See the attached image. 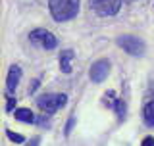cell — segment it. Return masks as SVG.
<instances>
[{
	"mask_svg": "<svg viewBox=\"0 0 154 146\" xmlns=\"http://www.w3.org/2000/svg\"><path fill=\"white\" fill-rule=\"evenodd\" d=\"M66 102H67V94H42L38 96L37 104L45 114H52V111L64 108Z\"/></svg>",
	"mask_w": 154,
	"mask_h": 146,
	"instance_id": "cell-4",
	"label": "cell"
},
{
	"mask_svg": "<svg viewBox=\"0 0 154 146\" xmlns=\"http://www.w3.org/2000/svg\"><path fill=\"white\" fill-rule=\"evenodd\" d=\"M73 123H75V117H73V115H71L69 123H67V127H66V135H69V133H71V127H73Z\"/></svg>",
	"mask_w": 154,
	"mask_h": 146,
	"instance_id": "cell-14",
	"label": "cell"
},
{
	"mask_svg": "<svg viewBox=\"0 0 154 146\" xmlns=\"http://www.w3.org/2000/svg\"><path fill=\"white\" fill-rule=\"evenodd\" d=\"M108 73H110V62L108 60H98L91 65L89 75H91V81L93 83H102L106 77H108Z\"/></svg>",
	"mask_w": 154,
	"mask_h": 146,
	"instance_id": "cell-6",
	"label": "cell"
},
{
	"mask_svg": "<svg viewBox=\"0 0 154 146\" xmlns=\"http://www.w3.org/2000/svg\"><path fill=\"white\" fill-rule=\"evenodd\" d=\"M6 135H8V138L10 140H12V142H17V144H21V142H25V138H23L21 137V135H16V133H14V131H6Z\"/></svg>",
	"mask_w": 154,
	"mask_h": 146,
	"instance_id": "cell-12",
	"label": "cell"
},
{
	"mask_svg": "<svg viewBox=\"0 0 154 146\" xmlns=\"http://www.w3.org/2000/svg\"><path fill=\"white\" fill-rule=\"evenodd\" d=\"M114 110H116V114H118L119 119H125L127 106H125V100H123V98H116V102H114Z\"/></svg>",
	"mask_w": 154,
	"mask_h": 146,
	"instance_id": "cell-11",
	"label": "cell"
},
{
	"mask_svg": "<svg viewBox=\"0 0 154 146\" xmlns=\"http://www.w3.org/2000/svg\"><path fill=\"white\" fill-rule=\"evenodd\" d=\"M14 115H16L17 121H23V123H35V121H37L35 114H33L29 108H19V110L14 111Z\"/></svg>",
	"mask_w": 154,
	"mask_h": 146,
	"instance_id": "cell-8",
	"label": "cell"
},
{
	"mask_svg": "<svg viewBox=\"0 0 154 146\" xmlns=\"http://www.w3.org/2000/svg\"><path fill=\"white\" fill-rule=\"evenodd\" d=\"M122 2L123 0H89V6L94 14L102 17H110L122 10Z\"/></svg>",
	"mask_w": 154,
	"mask_h": 146,
	"instance_id": "cell-3",
	"label": "cell"
},
{
	"mask_svg": "<svg viewBox=\"0 0 154 146\" xmlns=\"http://www.w3.org/2000/svg\"><path fill=\"white\" fill-rule=\"evenodd\" d=\"M123 2H137V0H123Z\"/></svg>",
	"mask_w": 154,
	"mask_h": 146,
	"instance_id": "cell-17",
	"label": "cell"
},
{
	"mask_svg": "<svg viewBox=\"0 0 154 146\" xmlns=\"http://www.w3.org/2000/svg\"><path fill=\"white\" fill-rule=\"evenodd\" d=\"M143 146H154V138H152V137L144 138V140H143Z\"/></svg>",
	"mask_w": 154,
	"mask_h": 146,
	"instance_id": "cell-16",
	"label": "cell"
},
{
	"mask_svg": "<svg viewBox=\"0 0 154 146\" xmlns=\"http://www.w3.org/2000/svg\"><path fill=\"white\" fill-rule=\"evenodd\" d=\"M19 79H21V67L19 65H12L8 71V77H6V90L8 92H14L16 87L19 85Z\"/></svg>",
	"mask_w": 154,
	"mask_h": 146,
	"instance_id": "cell-7",
	"label": "cell"
},
{
	"mask_svg": "<svg viewBox=\"0 0 154 146\" xmlns=\"http://www.w3.org/2000/svg\"><path fill=\"white\" fill-rule=\"evenodd\" d=\"M29 41L33 44L45 48V50H52V48L58 46V38L50 31H46V29H35V31H31L29 33Z\"/></svg>",
	"mask_w": 154,
	"mask_h": 146,
	"instance_id": "cell-5",
	"label": "cell"
},
{
	"mask_svg": "<svg viewBox=\"0 0 154 146\" xmlns=\"http://www.w3.org/2000/svg\"><path fill=\"white\" fill-rule=\"evenodd\" d=\"M71 60H73V50H64L60 54V67L64 73H71Z\"/></svg>",
	"mask_w": 154,
	"mask_h": 146,
	"instance_id": "cell-9",
	"label": "cell"
},
{
	"mask_svg": "<svg viewBox=\"0 0 154 146\" xmlns=\"http://www.w3.org/2000/svg\"><path fill=\"white\" fill-rule=\"evenodd\" d=\"M16 102H17L16 98H12V96H6V110H8V111H12V110H14V106H16Z\"/></svg>",
	"mask_w": 154,
	"mask_h": 146,
	"instance_id": "cell-13",
	"label": "cell"
},
{
	"mask_svg": "<svg viewBox=\"0 0 154 146\" xmlns=\"http://www.w3.org/2000/svg\"><path fill=\"white\" fill-rule=\"evenodd\" d=\"M37 87H38V81H33V85L29 87V94H35V90H37Z\"/></svg>",
	"mask_w": 154,
	"mask_h": 146,
	"instance_id": "cell-15",
	"label": "cell"
},
{
	"mask_svg": "<svg viewBox=\"0 0 154 146\" xmlns=\"http://www.w3.org/2000/svg\"><path fill=\"white\" fill-rule=\"evenodd\" d=\"M143 119L148 127H154V98L146 102V106L143 110Z\"/></svg>",
	"mask_w": 154,
	"mask_h": 146,
	"instance_id": "cell-10",
	"label": "cell"
},
{
	"mask_svg": "<svg viewBox=\"0 0 154 146\" xmlns=\"http://www.w3.org/2000/svg\"><path fill=\"white\" fill-rule=\"evenodd\" d=\"M118 46L123 48L129 56H135V58H141L144 54V50H146L144 41L139 38V37H135V35H122V37H118Z\"/></svg>",
	"mask_w": 154,
	"mask_h": 146,
	"instance_id": "cell-2",
	"label": "cell"
},
{
	"mask_svg": "<svg viewBox=\"0 0 154 146\" xmlns=\"http://www.w3.org/2000/svg\"><path fill=\"white\" fill-rule=\"evenodd\" d=\"M79 0H48V10L56 21H69L79 14Z\"/></svg>",
	"mask_w": 154,
	"mask_h": 146,
	"instance_id": "cell-1",
	"label": "cell"
}]
</instances>
